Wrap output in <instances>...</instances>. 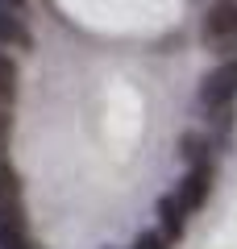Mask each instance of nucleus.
Segmentation results:
<instances>
[{"label":"nucleus","mask_w":237,"mask_h":249,"mask_svg":"<svg viewBox=\"0 0 237 249\" xmlns=\"http://www.w3.org/2000/svg\"><path fill=\"white\" fill-rule=\"evenodd\" d=\"M34 46V29L25 21V9H0V50H29Z\"/></svg>","instance_id":"obj_4"},{"label":"nucleus","mask_w":237,"mask_h":249,"mask_svg":"<svg viewBox=\"0 0 237 249\" xmlns=\"http://www.w3.org/2000/svg\"><path fill=\"white\" fill-rule=\"evenodd\" d=\"M212 178H217V166H212V162H200V166H187V175L175 183V191H171V196L183 204L187 216L200 212V208L208 204V196H212Z\"/></svg>","instance_id":"obj_3"},{"label":"nucleus","mask_w":237,"mask_h":249,"mask_svg":"<svg viewBox=\"0 0 237 249\" xmlns=\"http://www.w3.org/2000/svg\"><path fill=\"white\" fill-rule=\"evenodd\" d=\"M21 91V67L9 50H0V104H17Z\"/></svg>","instance_id":"obj_7"},{"label":"nucleus","mask_w":237,"mask_h":249,"mask_svg":"<svg viewBox=\"0 0 237 249\" xmlns=\"http://www.w3.org/2000/svg\"><path fill=\"white\" fill-rule=\"evenodd\" d=\"M233 104H237V54H220V62L200 79V108L208 112V121H217L229 133Z\"/></svg>","instance_id":"obj_1"},{"label":"nucleus","mask_w":237,"mask_h":249,"mask_svg":"<svg viewBox=\"0 0 237 249\" xmlns=\"http://www.w3.org/2000/svg\"><path fill=\"white\" fill-rule=\"evenodd\" d=\"M0 9H25V0H0Z\"/></svg>","instance_id":"obj_11"},{"label":"nucleus","mask_w":237,"mask_h":249,"mask_svg":"<svg viewBox=\"0 0 237 249\" xmlns=\"http://www.w3.org/2000/svg\"><path fill=\"white\" fill-rule=\"evenodd\" d=\"M133 249H171V241L162 237L158 229H150V232H141V237L133 241Z\"/></svg>","instance_id":"obj_9"},{"label":"nucleus","mask_w":237,"mask_h":249,"mask_svg":"<svg viewBox=\"0 0 237 249\" xmlns=\"http://www.w3.org/2000/svg\"><path fill=\"white\" fill-rule=\"evenodd\" d=\"M4 199H21V175L9 162V154L0 150V204H4Z\"/></svg>","instance_id":"obj_8"},{"label":"nucleus","mask_w":237,"mask_h":249,"mask_svg":"<svg viewBox=\"0 0 237 249\" xmlns=\"http://www.w3.org/2000/svg\"><path fill=\"white\" fill-rule=\"evenodd\" d=\"M13 137V104H0V150L9 145Z\"/></svg>","instance_id":"obj_10"},{"label":"nucleus","mask_w":237,"mask_h":249,"mask_svg":"<svg viewBox=\"0 0 237 249\" xmlns=\"http://www.w3.org/2000/svg\"><path fill=\"white\" fill-rule=\"evenodd\" d=\"M158 232H162L171 245L187 232V212H183V204H179L175 196H162V199H158Z\"/></svg>","instance_id":"obj_5"},{"label":"nucleus","mask_w":237,"mask_h":249,"mask_svg":"<svg viewBox=\"0 0 237 249\" xmlns=\"http://www.w3.org/2000/svg\"><path fill=\"white\" fill-rule=\"evenodd\" d=\"M179 154H183L187 166H200V162H212V133H200V129H187L179 137Z\"/></svg>","instance_id":"obj_6"},{"label":"nucleus","mask_w":237,"mask_h":249,"mask_svg":"<svg viewBox=\"0 0 237 249\" xmlns=\"http://www.w3.org/2000/svg\"><path fill=\"white\" fill-rule=\"evenodd\" d=\"M200 42L212 54H237V0H212L200 13Z\"/></svg>","instance_id":"obj_2"}]
</instances>
